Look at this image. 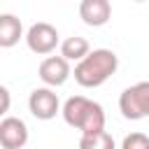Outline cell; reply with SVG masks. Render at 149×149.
Listing matches in <instances>:
<instances>
[{
    "label": "cell",
    "instance_id": "obj_1",
    "mask_svg": "<svg viewBox=\"0 0 149 149\" xmlns=\"http://www.w3.org/2000/svg\"><path fill=\"white\" fill-rule=\"evenodd\" d=\"M63 119L68 126L81 130V135H95L105 130V109L100 102L86 95H72L63 102Z\"/></svg>",
    "mask_w": 149,
    "mask_h": 149
},
{
    "label": "cell",
    "instance_id": "obj_2",
    "mask_svg": "<svg viewBox=\"0 0 149 149\" xmlns=\"http://www.w3.org/2000/svg\"><path fill=\"white\" fill-rule=\"evenodd\" d=\"M119 68V56L112 49H93L84 61L74 65V81L84 88L102 86Z\"/></svg>",
    "mask_w": 149,
    "mask_h": 149
},
{
    "label": "cell",
    "instance_id": "obj_3",
    "mask_svg": "<svg viewBox=\"0 0 149 149\" xmlns=\"http://www.w3.org/2000/svg\"><path fill=\"white\" fill-rule=\"evenodd\" d=\"M119 109L130 121L147 119L149 116V81H137L123 88L119 95Z\"/></svg>",
    "mask_w": 149,
    "mask_h": 149
},
{
    "label": "cell",
    "instance_id": "obj_4",
    "mask_svg": "<svg viewBox=\"0 0 149 149\" xmlns=\"http://www.w3.org/2000/svg\"><path fill=\"white\" fill-rule=\"evenodd\" d=\"M26 44H28V49H30L33 54L47 56V54H51V51L61 44V37H58V30H56L51 23L37 21V23H33V26L28 28V33H26Z\"/></svg>",
    "mask_w": 149,
    "mask_h": 149
},
{
    "label": "cell",
    "instance_id": "obj_5",
    "mask_svg": "<svg viewBox=\"0 0 149 149\" xmlns=\"http://www.w3.org/2000/svg\"><path fill=\"white\" fill-rule=\"evenodd\" d=\"M28 109L40 121H49L58 112H63L61 109V102H58V95L49 86H40V88H33L30 91V95H28Z\"/></svg>",
    "mask_w": 149,
    "mask_h": 149
},
{
    "label": "cell",
    "instance_id": "obj_6",
    "mask_svg": "<svg viewBox=\"0 0 149 149\" xmlns=\"http://www.w3.org/2000/svg\"><path fill=\"white\" fill-rule=\"evenodd\" d=\"M40 79L54 88V86H63L68 81V77L72 74L70 70V61H65L63 56H47L42 63H40V70H37Z\"/></svg>",
    "mask_w": 149,
    "mask_h": 149
},
{
    "label": "cell",
    "instance_id": "obj_7",
    "mask_svg": "<svg viewBox=\"0 0 149 149\" xmlns=\"http://www.w3.org/2000/svg\"><path fill=\"white\" fill-rule=\"evenodd\" d=\"M28 142V126L19 116H5L0 121V144L2 149H23Z\"/></svg>",
    "mask_w": 149,
    "mask_h": 149
},
{
    "label": "cell",
    "instance_id": "obj_8",
    "mask_svg": "<svg viewBox=\"0 0 149 149\" xmlns=\"http://www.w3.org/2000/svg\"><path fill=\"white\" fill-rule=\"evenodd\" d=\"M79 16L86 26L100 28L112 16V5L107 0H81L79 2Z\"/></svg>",
    "mask_w": 149,
    "mask_h": 149
},
{
    "label": "cell",
    "instance_id": "obj_9",
    "mask_svg": "<svg viewBox=\"0 0 149 149\" xmlns=\"http://www.w3.org/2000/svg\"><path fill=\"white\" fill-rule=\"evenodd\" d=\"M23 37V23L14 14H0V47L9 49Z\"/></svg>",
    "mask_w": 149,
    "mask_h": 149
},
{
    "label": "cell",
    "instance_id": "obj_10",
    "mask_svg": "<svg viewBox=\"0 0 149 149\" xmlns=\"http://www.w3.org/2000/svg\"><path fill=\"white\" fill-rule=\"evenodd\" d=\"M91 54V44L86 37H79V35H72V37H65L61 42V56L65 61H84L86 56Z\"/></svg>",
    "mask_w": 149,
    "mask_h": 149
},
{
    "label": "cell",
    "instance_id": "obj_11",
    "mask_svg": "<svg viewBox=\"0 0 149 149\" xmlns=\"http://www.w3.org/2000/svg\"><path fill=\"white\" fill-rule=\"evenodd\" d=\"M79 149H116V144H114V137L107 130H102L95 135H81Z\"/></svg>",
    "mask_w": 149,
    "mask_h": 149
},
{
    "label": "cell",
    "instance_id": "obj_12",
    "mask_svg": "<svg viewBox=\"0 0 149 149\" xmlns=\"http://www.w3.org/2000/svg\"><path fill=\"white\" fill-rule=\"evenodd\" d=\"M121 149H149V135L144 133H130L123 137Z\"/></svg>",
    "mask_w": 149,
    "mask_h": 149
},
{
    "label": "cell",
    "instance_id": "obj_13",
    "mask_svg": "<svg viewBox=\"0 0 149 149\" xmlns=\"http://www.w3.org/2000/svg\"><path fill=\"white\" fill-rule=\"evenodd\" d=\"M0 95H2V114H7L9 112V88L7 86H0Z\"/></svg>",
    "mask_w": 149,
    "mask_h": 149
}]
</instances>
